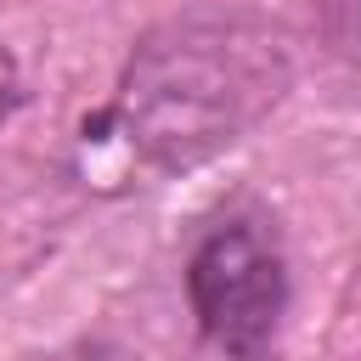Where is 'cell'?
I'll return each instance as SVG.
<instances>
[{
	"label": "cell",
	"mask_w": 361,
	"mask_h": 361,
	"mask_svg": "<svg viewBox=\"0 0 361 361\" xmlns=\"http://www.w3.org/2000/svg\"><path fill=\"white\" fill-rule=\"evenodd\" d=\"M51 361H141V355H130V350H124V344H113V338H79V344L56 350Z\"/></svg>",
	"instance_id": "3"
},
{
	"label": "cell",
	"mask_w": 361,
	"mask_h": 361,
	"mask_svg": "<svg viewBox=\"0 0 361 361\" xmlns=\"http://www.w3.org/2000/svg\"><path fill=\"white\" fill-rule=\"evenodd\" d=\"M282 28L248 11H192L158 23L124 62L113 118L152 169H192L243 141L288 90Z\"/></svg>",
	"instance_id": "1"
},
{
	"label": "cell",
	"mask_w": 361,
	"mask_h": 361,
	"mask_svg": "<svg viewBox=\"0 0 361 361\" xmlns=\"http://www.w3.org/2000/svg\"><path fill=\"white\" fill-rule=\"evenodd\" d=\"M186 299L203 338L237 361H265L288 310V259L265 214L214 220L186 259Z\"/></svg>",
	"instance_id": "2"
}]
</instances>
